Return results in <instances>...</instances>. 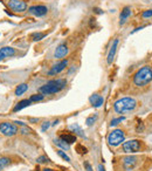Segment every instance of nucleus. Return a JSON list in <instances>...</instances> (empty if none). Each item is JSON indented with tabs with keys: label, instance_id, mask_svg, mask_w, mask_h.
<instances>
[{
	"label": "nucleus",
	"instance_id": "33",
	"mask_svg": "<svg viewBox=\"0 0 152 171\" xmlns=\"http://www.w3.org/2000/svg\"><path fill=\"white\" fill-rule=\"evenodd\" d=\"M58 122H60V121H58V119H56V121H54V123H53V125H56V124H57V123H58Z\"/></svg>",
	"mask_w": 152,
	"mask_h": 171
},
{
	"label": "nucleus",
	"instance_id": "27",
	"mask_svg": "<svg viewBox=\"0 0 152 171\" xmlns=\"http://www.w3.org/2000/svg\"><path fill=\"white\" fill-rule=\"evenodd\" d=\"M57 155L61 157V158H63L64 160H67V162H70V157L65 153V152H63L62 150H57Z\"/></svg>",
	"mask_w": 152,
	"mask_h": 171
},
{
	"label": "nucleus",
	"instance_id": "19",
	"mask_svg": "<svg viewBox=\"0 0 152 171\" xmlns=\"http://www.w3.org/2000/svg\"><path fill=\"white\" fill-rule=\"evenodd\" d=\"M27 89H28V84L22 83V84H20V86L16 87V89H15V95H16V96H21L23 93L27 91Z\"/></svg>",
	"mask_w": 152,
	"mask_h": 171
},
{
	"label": "nucleus",
	"instance_id": "24",
	"mask_svg": "<svg viewBox=\"0 0 152 171\" xmlns=\"http://www.w3.org/2000/svg\"><path fill=\"white\" fill-rule=\"evenodd\" d=\"M76 151H77L80 155H84V153H87V152H88L87 148H85V146H83L82 144H77V145H76Z\"/></svg>",
	"mask_w": 152,
	"mask_h": 171
},
{
	"label": "nucleus",
	"instance_id": "3",
	"mask_svg": "<svg viewBox=\"0 0 152 171\" xmlns=\"http://www.w3.org/2000/svg\"><path fill=\"white\" fill-rule=\"evenodd\" d=\"M137 105V101L133 97H122L117 100L113 104V109L118 114H125L132 111Z\"/></svg>",
	"mask_w": 152,
	"mask_h": 171
},
{
	"label": "nucleus",
	"instance_id": "32",
	"mask_svg": "<svg viewBox=\"0 0 152 171\" xmlns=\"http://www.w3.org/2000/svg\"><path fill=\"white\" fill-rule=\"evenodd\" d=\"M98 171H105V170H104V167H103V165H102V164H99V165H98Z\"/></svg>",
	"mask_w": 152,
	"mask_h": 171
},
{
	"label": "nucleus",
	"instance_id": "29",
	"mask_svg": "<svg viewBox=\"0 0 152 171\" xmlns=\"http://www.w3.org/2000/svg\"><path fill=\"white\" fill-rule=\"evenodd\" d=\"M141 15H143V18H151V16H152V9H147V11H144Z\"/></svg>",
	"mask_w": 152,
	"mask_h": 171
},
{
	"label": "nucleus",
	"instance_id": "18",
	"mask_svg": "<svg viewBox=\"0 0 152 171\" xmlns=\"http://www.w3.org/2000/svg\"><path fill=\"white\" fill-rule=\"evenodd\" d=\"M70 129H71V131L72 132H75V135H78L80 137H82V138H85V135L83 134V130L81 129V126L78 125V124H71L70 125Z\"/></svg>",
	"mask_w": 152,
	"mask_h": 171
},
{
	"label": "nucleus",
	"instance_id": "5",
	"mask_svg": "<svg viewBox=\"0 0 152 171\" xmlns=\"http://www.w3.org/2000/svg\"><path fill=\"white\" fill-rule=\"evenodd\" d=\"M122 148H123V151L126 153H134V152H138L140 150L141 143L138 139H130L127 142H124Z\"/></svg>",
	"mask_w": 152,
	"mask_h": 171
},
{
	"label": "nucleus",
	"instance_id": "8",
	"mask_svg": "<svg viewBox=\"0 0 152 171\" xmlns=\"http://www.w3.org/2000/svg\"><path fill=\"white\" fill-rule=\"evenodd\" d=\"M67 66H68V60H67V59L61 60L60 62H57L56 64H54V66L51 67V69L48 71V74H49V75H55V74H58V73H61L62 70H64Z\"/></svg>",
	"mask_w": 152,
	"mask_h": 171
},
{
	"label": "nucleus",
	"instance_id": "15",
	"mask_svg": "<svg viewBox=\"0 0 152 171\" xmlns=\"http://www.w3.org/2000/svg\"><path fill=\"white\" fill-rule=\"evenodd\" d=\"M130 15H131V8H130L129 6H125V7L122 9L120 15H119V19H120V20H119V25H120V26L124 25Z\"/></svg>",
	"mask_w": 152,
	"mask_h": 171
},
{
	"label": "nucleus",
	"instance_id": "2",
	"mask_svg": "<svg viewBox=\"0 0 152 171\" xmlns=\"http://www.w3.org/2000/svg\"><path fill=\"white\" fill-rule=\"evenodd\" d=\"M65 86H67V80L57 78V80H51V81L47 82L46 84L40 87L39 90L42 93V95H50V94L61 91L63 88H65Z\"/></svg>",
	"mask_w": 152,
	"mask_h": 171
},
{
	"label": "nucleus",
	"instance_id": "13",
	"mask_svg": "<svg viewBox=\"0 0 152 171\" xmlns=\"http://www.w3.org/2000/svg\"><path fill=\"white\" fill-rule=\"evenodd\" d=\"M15 54V49L13 47H2L0 48V61L5 60L6 57H11Z\"/></svg>",
	"mask_w": 152,
	"mask_h": 171
},
{
	"label": "nucleus",
	"instance_id": "28",
	"mask_svg": "<svg viewBox=\"0 0 152 171\" xmlns=\"http://www.w3.org/2000/svg\"><path fill=\"white\" fill-rule=\"evenodd\" d=\"M36 162H37V163H40V164H43V163L49 162V159H48L46 156H40V157L36 159Z\"/></svg>",
	"mask_w": 152,
	"mask_h": 171
},
{
	"label": "nucleus",
	"instance_id": "23",
	"mask_svg": "<svg viewBox=\"0 0 152 171\" xmlns=\"http://www.w3.org/2000/svg\"><path fill=\"white\" fill-rule=\"evenodd\" d=\"M29 100H30V102L42 101V100H43V95H41V94H34V95H32V96L29 97Z\"/></svg>",
	"mask_w": 152,
	"mask_h": 171
},
{
	"label": "nucleus",
	"instance_id": "20",
	"mask_svg": "<svg viewBox=\"0 0 152 171\" xmlns=\"http://www.w3.org/2000/svg\"><path fill=\"white\" fill-rule=\"evenodd\" d=\"M54 143L57 145V146H60L61 149H65V150H68L69 149V144H67L64 141H62L61 138H55L54 139Z\"/></svg>",
	"mask_w": 152,
	"mask_h": 171
},
{
	"label": "nucleus",
	"instance_id": "11",
	"mask_svg": "<svg viewBox=\"0 0 152 171\" xmlns=\"http://www.w3.org/2000/svg\"><path fill=\"white\" fill-rule=\"evenodd\" d=\"M68 53H69L68 47L64 43H62V45H60V46L56 47V49L54 52V57H56V59H63V57L67 56Z\"/></svg>",
	"mask_w": 152,
	"mask_h": 171
},
{
	"label": "nucleus",
	"instance_id": "30",
	"mask_svg": "<svg viewBox=\"0 0 152 171\" xmlns=\"http://www.w3.org/2000/svg\"><path fill=\"white\" fill-rule=\"evenodd\" d=\"M49 126H50V123H49L48 121H46V122L42 123V125H41V130H42V131H46Z\"/></svg>",
	"mask_w": 152,
	"mask_h": 171
},
{
	"label": "nucleus",
	"instance_id": "10",
	"mask_svg": "<svg viewBox=\"0 0 152 171\" xmlns=\"http://www.w3.org/2000/svg\"><path fill=\"white\" fill-rule=\"evenodd\" d=\"M137 165V157L134 156H127L125 158H123V166L126 171H131L134 169V166Z\"/></svg>",
	"mask_w": 152,
	"mask_h": 171
},
{
	"label": "nucleus",
	"instance_id": "6",
	"mask_svg": "<svg viewBox=\"0 0 152 171\" xmlns=\"http://www.w3.org/2000/svg\"><path fill=\"white\" fill-rule=\"evenodd\" d=\"M0 132L5 136H14L18 132V126L9 123V122H1L0 123Z\"/></svg>",
	"mask_w": 152,
	"mask_h": 171
},
{
	"label": "nucleus",
	"instance_id": "1",
	"mask_svg": "<svg viewBox=\"0 0 152 171\" xmlns=\"http://www.w3.org/2000/svg\"><path fill=\"white\" fill-rule=\"evenodd\" d=\"M152 81V67L151 66H144L140 69L137 70V73L133 76V83L137 87H145Z\"/></svg>",
	"mask_w": 152,
	"mask_h": 171
},
{
	"label": "nucleus",
	"instance_id": "25",
	"mask_svg": "<svg viewBox=\"0 0 152 171\" xmlns=\"http://www.w3.org/2000/svg\"><path fill=\"white\" fill-rule=\"evenodd\" d=\"M96 118H97V115H92V116H89V117L87 118V121H85L87 125H88V126H91V125L94 124V122L96 121Z\"/></svg>",
	"mask_w": 152,
	"mask_h": 171
},
{
	"label": "nucleus",
	"instance_id": "4",
	"mask_svg": "<svg viewBox=\"0 0 152 171\" xmlns=\"http://www.w3.org/2000/svg\"><path fill=\"white\" fill-rule=\"evenodd\" d=\"M125 139V134L123 130L120 129H116V130H112L109 135H108V142L110 145L112 146H118L122 142H124Z\"/></svg>",
	"mask_w": 152,
	"mask_h": 171
},
{
	"label": "nucleus",
	"instance_id": "12",
	"mask_svg": "<svg viewBox=\"0 0 152 171\" xmlns=\"http://www.w3.org/2000/svg\"><path fill=\"white\" fill-rule=\"evenodd\" d=\"M118 42H119V40H118V39H115L113 42H112V45H111V48H110V50H109V53H108V57H106V62H108V64H111L112 61H113L115 54H116V52H117Z\"/></svg>",
	"mask_w": 152,
	"mask_h": 171
},
{
	"label": "nucleus",
	"instance_id": "31",
	"mask_svg": "<svg viewBox=\"0 0 152 171\" xmlns=\"http://www.w3.org/2000/svg\"><path fill=\"white\" fill-rule=\"evenodd\" d=\"M84 166L87 167V170H88V171H92V169H91V165H90L88 162H85V163H84Z\"/></svg>",
	"mask_w": 152,
	"mask_h": 171
},
{
	"label": "nucleus",
	"instance_id": "9",
	"mask_svg": "<svg viewBox=\"0 0 152 171\" xmlns=\"http://www.w3.org/2000/svg\"><path fill=\"white\" fill-rule=\"evenodd\" d=\"M28 12L35 16H43L47 14L48 12V8L46 6H42V5H37V6H32L28 8Z\"/></svg>",
	"mask_w": 152,
	"mask_h": 171
},
{
	"label": "nucleus",
	"instance_id": "26",
	"mask_svg": "<svg viewBox=\"0 0 152 171\" xmlns=\"http://www.w3.org/2000/svg\"><path fill=\"white\" fill-rule=\"evenodd\" d=\"M124 119H125V117H124V116H122V117H118V118H113V119L111 121L110 125H111V126H115V125H117V124L122 123Z\"/></svg>",
	"mask_w": 152,
	"mask_h": 171
},
{
	"label": "nucleus",
	"instance_id": "17",
	"mask_svg": "<svg viewBox=\"0 0 152 171\" xmlns=\"http://www.w3.org/2000/svg\"><path fill=\"white\" fill-rule=\"evenodd\" d=\"M32 102H30V100L29 98H27V100H22V101H20L14 108H13V111L14 112H18V111H20L21 109H23V108H26V107H28L29 104H30Z\"/></svg>",
	"mask_w": 152,
	"mask_h": 171
},
{
	"label": "nucleus",
	"instance_id": "21",
	"mask_svg": "<svg viewBox=\"0 0 152 171\" xmlns=\"http://www.w3.org/2000/svg\"><path fill=\"white\" fill-rule=\"evenodd\" d=\"M11 163V159L8 157H1L0 158V171L4 170L6 166H8Z\"/></svg>",
	"mask_w": 152,
	"mask_h": 171
},
{
	"label": "nucleus",
	"instance_id": "34",
	"mask_svg": "<svg viewBox=\"0 0 152 171\" xmlns=\"http://www.w3.org/2000/svg\"><path fill=\"white\" fill-rule=\"evenodd\" d=\"M43 171H53V170H51V169H47V167H46V169H43Z\"/></svg>",
	"mask_w": 152,
	"mask_h": 171
},
{
	"label": "nucleus",
	"instance_id": "22",
	"mask_svg": "<svg viewBox=\"0 0 152 171\" xmlns=\"http://www.w3.org/2000/svg\"><path fill=\"white\" fill-rule=\"evenodd\" d=\"M46 36V33H33L32 34V39L34 41H40Z\"/></svg>",
	"mask_w": 152,
	"mask_h": 171
},
{
	"label": "nucleus",
	"instance_id": "14",
	"mask_svg": "<svg viewBox=\"0 0 152 171\" xmlns=\"http://www.w3.org/2000/svg\"><path fill=\"white\" fill-rule=\"evenodd\" d=\"M89 101H90V103H91L95 108H99V107L103 104L104 98H103V96H101V95H98V94H94V95L90 96Z\"/></svg>",
	"mask_w": 152,
	"mask_h": 171
},
{
	"label": "nucleus",
	"instance_id": "16",
	"mask_svg": "<svg viewBox=\"0 0 152 171\" xmlns=\"http://www.w3.org/2000/svg\"><path fill=\"white\" fill-rule=\"evenodd\" d=\"M60 138L64 141L67 144H72L76 142V135H72V134H62Z\"/></svg>",
	"mask_w": 152,
	"mask_h": 171
},
{
	"label": "nucleus",
	"instance_id": "7",
	"mask_svg": "<svg viewBox=\"0 0 152 171\" xmlns=\"http://www.w3.org/2000/svg\"><path fill=\"white\" fill-rule=\"evenodd\" d=\"M7 5L11 9L15 12H23L27 9V4L23 0H8Z\"/></svg>",
	"mask_w": 152,
	"mask_h": 171
}]
</instances>
